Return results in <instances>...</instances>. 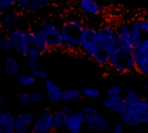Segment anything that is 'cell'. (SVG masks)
I'll return each mask as SVG.
<instances>
[{"mask_svg": "<svg viewBox=\"0 0 148 133\" xmlns=\"http://www.w3.org/2000/svg\"><path fill=\"white\" fill-rule=\"evenodd\" d=\"M116 48L115 28L105 24L98 29V45L92 60L101 67H109L113 50Z\"/></svg>", "mask_w": 148, "mask_h": 133, "instance_id": "obj_1", "label": "cell"}, {"mask_svg": "<svg viewBox=\"0 0 148 133\" xmlns=\"http://www.w3.org/2000/svg\"><path fill=\"white\" fill-rule=\"evenodd\" d=\"M86 26L77 19H69L61 26L63 36L62 48L69 51H82L83 33Z\"/></svg>", "mask_w": 148, "mask_h": 133, "instance_id": "obj_2", "label": "cell"}, {"mask_svg": "<svg viewBox=\"0 0 148 133\" xmlns=\"http://www.w3.org/2000/svg\"><path fill=\"white\" fill-rule=\"evenodd\" d=\"M109 67L120 74H128L136 71L134 50L116 46L111 54Z\"/></svg>", "mask_w": 148, "mask_h": 133, "instance_id": "obj_3", "label": "cell"}, {"mask_svg": "<svg viewBox=\"0 0 148 133\" xmlns=\"http://www.w3.org/2000/svg\"><path fill=\"white\" fill-rule=\"evenodd\" d=\"M49 47L45 42L39 26L27 30L24 44V57L39 58L49 51Z\"/></svg>", "mask_w": 148, "mask_h": 133, "instance_id": "obj_4", "label": "cell"}, {"mask_svg": "<svg viewBox=\"0 0 148 133\" xmlns=\"http://www.w3.org/2000/svg\"><path fill=\"white\" fill-rule=\"evenodd\" d=\"M43 39L49 49L62 48L63 36L61 27L50 21H45L39 24Z\"/></svg>", "mask_w": 148, "mask_h": 133, "instance_id": "obj_5", "label": "cell"}, {"mask_svg": "<svg viewBox=\"0 0 148 133\" xmlns=\"http://www.w3.org/2000/svg\"><path fill=\"white\" fill-rule=\"evenodd\" d=\"M25 16L23 14L20 9H12L2 14L1 17V29L3 34L16 28H24L29 29Z\"/></svg>", "mask_w": 148, "mask_h": 133, "instance_id": "obj_6", "label": "cell"}, {"mask_svg": "<svg viewBox=\"0 0 148 133\" xmlns=\"http://www.w3.org/2000/svg\"><path fill=\"white\" fill-rule=\"evenodd\" d=\"M98 45V29L92 26H86L83 39H82V52L88 58L94 56Z\"/></svg>", "mask_w": 148, "mask_h": 133, "instance_id": "obj_7", "label": "cell"}, {"mask_svg": "<svg viewBox=\"0 0 148 133\" xmlns=\"http://www.w3.org/2000/svg\"><path fill=\"white\" fill-rule=\"evenodd\" d=\"M134 46L148 42V18H139L130 25Z\"/></svg>", "mask_w": 148, "mask_h": 133, "instance_id": "obj_8", "label": "cell"}, {"mask_svg": "<svg viewBox=\"0 0 148 133\" xmlns=\"http://www.w3.org/2000/svg\"><path fill=\"white\" fill-rule=\"evenodd\" d=\"M115 39L116 46L127 48L134 50V43L130 25L127 24L126 23H121L117 25L115 27Z\"/></svg>", "mask_w": 148, "mask_h": 133, "instance_id": "obj_9", "label": "cell"}, {"mask_svg": "<svg viewBox=\"0 0 148 133\" xmlns=\"http://www.w3.org/2000/svg\"><path fill=\"white\" fill-rule=\"evenodd\" d=\"M27 30L29 29H26L24 28H16L5 34L10 41L14 48V51L22 56H24V44Z\"/></svg>", "mask_w": 148, "mask_h": 133, "instance_id": "obj_10", "label": "cell"}, {"mask_svg": "<svg viewBox=\"0 0 148 133\" xmlns=\"http://www.w3.org/2000/svg\"><path fill=\"white\" fill-rule=\"evenodd\" d=\"M82 96V90L79 89H69L60 90L57 92H47V98L50 102H69L81 99Z\"/></svg>", "mask_w": 148, "mask_h": 133, "instance_id": "obj_11", "label": "cell"}, {"mask_svg": "<svg viewBox=\"0 0 148 133\" xmlns=\"http://www.w3.org/2000/svg\"><path fill=\"white\" fill-rule=\"evenodd\" d=\"M35 115L31 113H21L15 119V133H28L31 132L35 122Z\"/></svg>", "mask_w": 148, "mask_h": 133, "instance_id": "obj_12", "label": "cell"}, {"mask_svg": "<svg viewBox=\"0 0 148 133\" xmlns=\"http://www.w3.org/2000/svg\"><path fill=\"white\" fill-rule=\"evenodd\" d=\"M49 3V0H16V7L22 11L39 12L44 10Z\"/></svg>", "mask_w": 148, "mask_h": 133, "instance_id": "obj_13", "label": "cell"}, {"mask_svg": "<svg viewBox=\"0 0 148 133\" xmlns=\"http://www.w3.org/2000/svg\"><path fill=\"white\" fill-rule=\"evenodd\" d=\"M53 113L49 112H45L39 115L32 126L31 132L33 133H49L50 131V120Z\"/></svg>", "mask_w": 148, "mask_h": 133, "instance_id": "obj_14", "label": "cell"}, {"mask_svg": "<svg viewBox=\"0 0 148 133\" xmlns=\"http://www.w3.org/2000/svg\"><path fill=\"white\" fill-rule=\"evenodd\" d=\"M23 62H24V64H25L26 67H28V68H30L31 74L36 78H38V79H41V80H47L48 74L43 69V68L41 66L38 58L25 56Z\"/></svg>", "mask_w": 148, "mask_h": 133, "instance_id": "obj_15", "label": "cell"}, {"mask_svg": "<svg viewBox=\"0 0 148 133\" xmlns=\"http://www.w3.org/2000/svg\"><path fill=\"white\" fill-rule=\"evenodd\" d=\"M86 128L92 132H104L109 131L111 129V125L105 116L99 114L95 119L86 124Z\"/></svg>", "mask_w": 148, "mask_h": 133, "instance_id": "obj_16", "label": "cell"}, {"mask_svg": "<svg viewBox=\"0 0 148 133\" xmlns=\"http://www.w3.org/2000/svg\"><path fill=\"white\" fill-rule=\"evenodd\" d=\"M78 4L81 10L90 16H97L102 11L101 4L96 0H79Z\"/></svg>", "mask_w": 148, "mask_h": 133, "instance_id": "obj_17", "label": "cell"}, {"mask_svg": "<svg viewBox=\"0 0 148 133\" xmlns=\"http://www.w3.org/2000/svg\"><path fill=\"white\" fill-rule=\"evenodd\" d=\"M3 68L4 74L9 77H16L21 74V64L14 56H8L4 59Z\"/></svg>", "mask_w": 148, "mask_h": 133, "instance_id": "obj_18", "label": "cell"}, {"mask_svg": "<svg viewBox=\"0 0 148 133\" xmlns=\"http://www.w3.org/2000/svg\"><path fill=\"white\" fill-rule=\"evenodd\" d=\"M15 119L11 113L1 112L0 113V133L15 132Z\"/></svg>", "mask_w": 148, "mask_h": 133, "instance_id": "obj_19", "label": "cell"}, {"mask_svg": "<svg viewBox=\"0 0 148 133\" xmlns=\"http://www.w3.org/2000/svg\"><path fill=\"white\" fill-rule=\"evenodd\" d=\"M84 126H86L85 123L77 113H75L69 116L65 129L70 133H80L82 132Z\"/></svg>", "mask_w": 148, "mask_h": 133, "instance_id": "obj_20", "label": "cell"}, {"mask_svg": "<svg viewBox=\"0 0 148 133\" xmlns=\"http://www.w3.org/2000/svg\"><path fill=\"white\" fill-rule=\"evenodd\" d=\"M119 118L121 121V123L128 127H138L140 124L136 117V115L133 114L132 113L128 111H125L119 114Z\"/></svg>", "mask_w": 148, "mask_h": 133, "instance_id": "obj_21", "label": "cell"}, {"mask_svg": "<svg viewBox=\"0 0 148 133\" xmlns=\"http://www.w3.org/2000/svg\"><path fill=\"white\" fill-rule=\"evenodd\" d=\"M148 110V100L145 98H140L136 102L128 105L127 111L132 113L134 115H137L139 113H141L145 111Z\"/></svg>", "mask_w": 148, "mask_h": 133, "instance_id": "obj_22", "label": "cell"}, {"mask_svg": "<svg viewBox=\"0 0 148 133\" xmlns=\"http://www.w3.org/2000/svg\"><path fill=\"white\" fill-rule=\"evenodd\" d=\"M76 113L82 119V121L85 123V125L88 122H89L90 120H92L93 119H95L97 115L100 114L98 110H96L95 108H93V107H85V108L78 111Z\"/></svg>", "mask_w": 148, "mask_h": 133, "instance_id": "obj_23", "label": "cell"}, {"mask_svg": "<svg viewBox=\"0 0 148 133\" xmlns=\"http://www.w3.org/2000/svg\"><path fill=\"white\" fill-rule=\"evenodd\" d=\"M16 78L17 83L23 87H31L36 83V77L33 74H19Z\"/></svg>", "mask_w": 148, "mask_h": 133, "instance_id": "obj_24", "label": "cell"}, {"mask_svg": "<svg viewBox=\"0 0 148 133\" xmlns=\"http://www.w3.org/2000/svg\"><path fill=\"white\" fill-rule=\"evenodd\" d=\"M121 100H123V96L121 95H107V97L102 100V105L105 108L111 111V109Z\"/></svg>", "mask_w": 148, "mask_h": 133, "instance_id": "obj_25", "label": "cell"}, {"mask_svg": "<svg viewBox=\"0 0 148 133\" xmlns=\"http://www.w3.org/2000/svg\"><path fill=\"white\" fill-rule=\"evenodd\" d=\"M134 55L135 59L145 58L148 60V42L140 46H134Z\"/></svg>", "mask_w": 148, "mask_h": 133, "instance_id": "obj_26", "label": "cell"}, {"mask_svg": "<svg viewBox=\"0 0 148 133\" xmlns=\"http://www.w3.org/2000/svg\"><path fill=\"white\" fill-rule=\"evenodd\" d=\"M136 61V71L140 74L148 77V60L145 58L135 59Z\"/></svg>", "mask_w": 148, "mask_h": 133, "instance_id": "obj_27", "label": "cell"}, {"mask_svg": "<svg viewBox=\"0 0 148 133\" xmlns=\"http://www.w3.org/2000/svg\"><path fill=\"white\" fill-rule=\"evenodd\" d=\"M0 50L2 52L7 53V54L14 51V48H13L10 41L9 40V38L7 37V35L5 34H3L0 37Z\"/></svg>", "mask_w": 148, "mask_h": 133, "instance_id": "obj_28", "label": "cell"}, {"mask_svg": "<svg viewBox=\"0 0 148 133\" xmlns=\"http://www.w3.org/2000/svg\"><path fill=\"white\" fill-rule=\"evenodd\" d=\"M55 116L56 118V120H57V122L59 124L60 128L61 129H65L66 126H67V123H68L69 116L67 113H65L62 110L56 112L55 113Z\"/></svg>", "mask_w": 148, "mask_h": 133, "instance_id": "obj_29", "label": "cell"}, {"mask_svg": "<svg viewBox=\"0 0 148 133\" xmlns=\"http://www.w3.org/2000/svg\"><path fill=\"white\" fill-rule=\"evenodd\" d=\"M140 99V95L135 90L127 91V93L123 96V100H124L128 105H131V104L136 102V101L139 100Z\"/></svg>", "mask_w": 148, "mask_h": 133, "instance_id": "obj_30", "label": "cell"}, {"mask_svg": "<svg viewBox=\"0 0 148 133\" xmlns=\"http://www.w3.org/2000/svg\"><path fill=\"white\" fill-rule=\"evenodd\" d=\"M16 6V0H0V10L2 14L14 9V7Z\"/></svg>", "mask_w": 148, "mask_h": 133, "instance_id": "obj_31", "label": "cell"}, {"mask_svg": "<svg viewBox=\"0 0 148 133\" xmlns=\"http://www.w3.org/2000/svg\"><path fill=\"white\" fill-rule=\"evenodd\" d=\"M82 94L83 97L88 98V99H95L98 98L101 94L100 90L95 88H84L82 90Z\"/></svg>", "mask_w": 148, "mask_h": 133, "instance_id": "obj_32", "label": "cell"}, {"mask_svg": "<svg viewBox=\"0 0 148 133\" xmlns=\"http://www.w3.org/2000/svg\"><path fill=\"white\" fill-rule=\"evenodd\" d=\"M127 108H128V104L124 100H121L120 102H118L115 106H114L112 109H111V112L114 113H117L118 115L125 111H127Z\"/></svg>", "mask_w": 148, "mask_h": 133, "instance_id": "obj_33", "label": "cell"}, {"mask_svg": "<svg viewBox=\"0 0 148 133\" xmlns=\"http://www.w3.org/2000/svg\"><path fill=\"white\" fill-rule=\"evenodd\" d=\"M17 100L19 102L20 105L22 106H27L31 102V99H30V93H20L17 95Z\"/></svg>", "mask_w": 148, "mask_h": 133, "instance_id": "obj_34", "label": "cell"}, {"mask_svg": "<svg viewBox=\"0 0 148 133\" xmlns=\"http://www.w3.org/2000/svg\"><path fill=\"white\" fill-rule=\"evenodd\" d=\"M30 99H31L32 103H35V104L41 103L43 100V93L39 90L33 91L32 93H30Z\"/></svg>", "mask_w": 148, "mask_h": 133, "instance_id": "obj_35", "label": "cell"}, {"mask_svg": "<svg viewBox=\"0 0 148 133\" xmlns=\"http://www.w3.org/2000/svg\"><path fill=\"white\" fill-rule=\"evenodd\" d=\"M44 87L47 92H57L61 90V87L51 80H46Z\"/></svg>", "mask_w": 148, "mask_h": 133, "instance_id": "obj_36", "label": "cell"}, {"mask_svg": "<svg viewBox=\"0 0 148 133\" xmlns=\"http://www.w3.org/2000/svg\"><path fill=\"white\" fill-rule=\"evenodd\" d=\"M107 95H121V87L120 86H112L106 91Z\"/></svg>", "mask_w": 148, "mask_h": 133, "instance_id": "obj_37", "label": "cell"}, {"mask_svg": "<svg viewBox=\"0 0 148 133\" xmlns=\"http://www.w3.org/2000/svg\"><path fill=\"white\" fill-rule=\"evenodd\" d=\"M136 117L140 124H148V110L137 114Z\"/></svg>", "mask_w": 148, "mask_h": 133, "instance_id": "obj_38", "label": "cell"}, {"mask_svg": "<svg viewBox=\"0 0 148 133\" xmlns=\"http://www.w3.org/2000/svg\"><path fill=\"white\" fill-rule=\"evenodd\" d=\"M112 130L113 132L115 133H122L124 132V126L121 123H118V124H115L113 127H112Z\"/></svg>", "mask_w": 148, "mask_h": 133, "instance_id": "obj_39", "label": "cell"}, {"mask_svg": "<svg viewBox=\"0 0 148 133\" xmlns=\"http://www.w3.org/2000/svg\"><path fill=\"white\" fill-rule=\"evenodd\" d=\"M62 110L65 113H67L69 116H70V115H73V114H75V111H74V109L73 108H71L70 106H63L62 108Z\"/></svg>", "mask_w": 148, "mask_h": 133, "instance_id": "obj_40", "label": "cell"}, {"mask_svg": "<svg viewBox=\"0 0 148 133\" xmlns=\"http://www.w3.org/2000/svg\"><path fill=\"white\" fill-rule=\"evenodd\" d=\"M4 102V97L3 95H0V105H3Z\"/></svg>", "mask_w": 148, "mask_h": 133, "instance_id": "obj_41", "label": "cell"}, {"mask_svg": "<svg viewBox=\"0 0 148 133\" xmlns=\"http://www.w3.org/2000/svg\"><path fill=\"white\" fill-rule=\"evenodd\" d=\"M143 88H144V89H146V90H148V81L147 82H146V83L144 84V86H143Z\"/></svg>", "mask_w": 148, "mask_h": 133, "instance_id": "obj_42", "label": "cell"}, {"mask_svg": "<svg viewBox=\"0 0 148 133\" xmlns=\"http://www.w3.org/2000/svg\"><path fill=\"white\" fill-rule=\"evenodd\" d=\"M133 90H134V87H127V91H133Z\"/></svg>", "mask_w": 148, "mask_h": 133, "instance_id": "obj_43", "label": "cell"}, {"mask_svg": "<svg viewBox=\"0 0 148 133\" xmlns=\"http://www.w3.org/2000/svg\"><path fill=\"white\" fill-rule=\"evenodd\" d=\"M138 132L142 133L143 132V130H142V129H139V130H138Z\"/></svg>", "mask_w": 148, "mask_h": 133, "instance_id": "obj_44", "label": "cell"}]
</instances>
